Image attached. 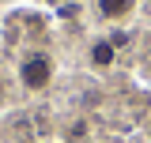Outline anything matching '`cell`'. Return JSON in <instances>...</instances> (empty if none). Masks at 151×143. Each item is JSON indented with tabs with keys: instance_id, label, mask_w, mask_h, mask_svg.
I'll use <instances>...</instances> for the list:
<instances>
[{
	"instance_id": "cell-1",
	"label": "cell",
	"mask_w": 151,
	"mask_h": 143,
	"mask_svg": "<svg viewBox=\"0 0 151 143\" xmlns=\"http://www.w3.org/2000/svg\"><path fill=\"white\" fill-rule=\"evenodd\" d=\"M19 83L27 90H45L53 83V56L45 53V49H34V53H27L19 60Z\"/></svg>"
},
{
	"instance_id": "cell-2",
	"label": "cell",
	"mask_w": 151,
	"mask_h": 143,
	"mask_svg": "<svg viewBox=\"0 0 151 143\" xmlns=\"http://www.w3.org/2000/svg\"><path fill=\"white\" fill-rule=\"evenodd\" d=\"M113 56H117V49H113V41H110V38H98V41H91V53H87L91 68H98V72L113 68Z\"/></svg>"
},
{
	"instance_id": "cell-3",
	"label": "cell",
	"mask_w": 151,
	"mask_h": 143,
	"mask_svg": "<svg viewBox=\"0 0 151 143\" xmlns=\"http://www.w3.org/2000/svg\"><path fill=\"white\" fill-rule=\"evenodd\" d=\"M94 8H98V15L117 23V19H129L136 11V0H94Z\"/></svg>"
},
{
	"instance_id": "cell-4",
	"label": "cell",
	"mask_w": 151,
	"mask_h": 143,
	"mask_svg": "<svg viewBox=\"0 0 151 143\" xmlns=\"http://www.w3.org/2000/svg\"><path fill=\"white\" fill-rule=\"evenodd\" d=\"M68 136H72V143H79V139H83V136H87V121H76V124H72V132H68Z\"/></svg>"
},
{
	"instance_id": "cell-5",
	"label": "cell",
	"mask_w": 151,
	"mask_h": 143,
	"mask_svg": "<svg viewBox=\"0 0 151 143\" xmlns=\"http://www.w3.org/2000/svg\"><path fill=\"white\" fill-rule=\"evenodd\" d=\"M4 90H8V87H4V79H0V102H4Z\"/></svg>"
}]
</instances>
